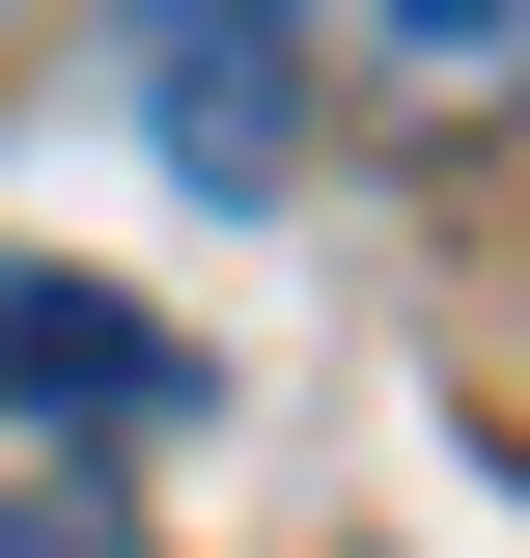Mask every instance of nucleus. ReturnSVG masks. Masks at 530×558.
<instances>
[{"label": "nucleus", "mask_w": 530, "mask_h": 558, "mask_svg": "<svg viewBox=\"0 0 530 558\" xmlns=\"http://www.w3.org/2000/svg\"><path fill=\"white\" fill-rule=\"evenodd\" d=\"M0 391L28 418H196V336H140L112 279H28L0 252Z\"/></svg>", "instance_id": "f03ea898"}, {"label": "nucleus", "mask_w": 530, "mask_h": 558, "mask_svg": "<svg viewBox=\"0 0 530 558\" xmlns=\"http://www.w3.org/2000/svg\"><path fill=\"white\" fill-rule=\"evenodd\" d=\"M0 558H168V531H140L112 475H0Z\"/></svg>", "instance_id": "20e7f679"}, {"label": "nucleus", "mask_w": 530, "mask_h": 558, "mask_svg": "<svg viewBox=\"0 0 530 558\" xmlns=\"http://www.w3.org/2000/svg\"><path fill=\"white\" fill-rule=\"evenodd\" d=\"M140 140H168V196L252 223L308 168V0H140Z\"/></svg>", "instance_id": "f257e3e1"}, {"label": "nucleus", "mask_w": 530, "mask_h": 558, "mask_svg": "<svg viewBox=\"0 0 530 558\" xmlns=\"http://www.w3.org/2000/svg\"><path fill=\"white\" fill-rule=\"evenodd\" d=\"M335 28H363L392 84H447V112H474V84H530V0H335Z\"/></svg>", "instance_id": "7ed1b4c3"}]
</instances>
